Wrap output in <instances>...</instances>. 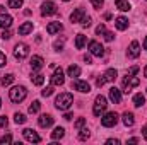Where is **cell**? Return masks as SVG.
Returning a JSON list of instances; mask_svg holds the SVG:
<instances>
[{
	"mask_svg": "<svg viewBox=\"0 0 147 145\" xmlns=\"http://www.w3.org/2000/svg\"><path fill=\"white\" fill-rule=\"evenodd\" d=\"M24 3V0H9V7L10 9H21Z\"/></svg>",
	"mask_w": 147,
	"mask_h": 145,
	"instance_id": "31",
	"label": "cell"
},
{
	"mask_svg": "<svg viewBox=\"0 0 147 145\" xmlns=\"http://www.w3.org/2000/svg\"><path fill=\"white\" fill-rule=\"evenodd\" d=\"M86 43H87V38L84 36V34H77L75 36V48L77 50H82L86 46Z\"/></svg>",
	"mask_w": 147,
	"mask_h": 145,
	"instance_id": "24",
	"label": "cell"
},
{
	"mask_svg": "<svg viewBox=\"0 0 147 145\" xmlns=\"http://www.w3.org/2000/svg\"><path fill=\"white\" fill-rule=\"evenodd\" d=\"M63 118H65V119H69V121H70V119H72V113H65V116H63Z\"/></svg>",
	"mask_w": 147,
	"mask_h": 145,
	"instance_id": "50",
	"label": "cell"
},
{
	"mask_svg": "<svg viewBox=\"0 0 147 145\" xmlns=\"http://www.w3.org/2000/svg\"><path fill=\"white\" fill-rule=\"evenodd\" d=\"M62 29H63L62 22H50V24L46 26V33H48V34H57V33H60Z\"/></svg>",
	"mask_w": 147,
	"mask_h": 145,
	"instance_id": "19",
	"label": "cell"
},
{
	"mask_svg": "<svg viewBox=\"0 0 147 145\" xmlns=\"http://www.w3.org/2000/svg\"><path fill=\"white\" fill-rule=\"evenodd\" d=\"M106 144L108 145H120V140L118 138H110V140H106Z\"/></svg>",
	"mask_w": 147,
	"mask_h": 145,
	"instance_id": "46",
	"label": "cell"
},
{
	"mask_svg": "<svg viewBox=\"0 0 147 145\" xmlns=\"http://www.w3.org/2000/svg\"><path fill=\"white\" fill-rule=\"evenodd\" d=\"M106 106H108V101H106V97L105 96H96V99H94V108H92V113H94V116H101V113H105L106 111Z\"/></svg>",
	"mask_w": 147,
	"mask_h": 145,
	"instance_id": "3",
	"label": "cell"
},
{
	"mask_svg": "<svg viewBox=\"0 0 147 145\" xmlns=\"http://www.w3.org/2000/svg\"><path fill=\"white\" fill-rule=\"evenodd\" d=\"M26 96H28V89L24 85H16L9 91V97L12 103H21L26 99Z\"/></svg>",
	"mask_w": 147,
	"mask_h": 145,
	"instance_id": "2",
	"label": "cell"
},
{
	"mask_svg": "<svg viewBox=\"0 0 147 145\" xmlns=\"http://www.w3.org/2000/svg\"><path fill=\"white\" fill-rule=\"evenodd\" d=\"M3 10H5V7H3V5H0V14H3Z\"/></svg>",
	"mask_w": 147,
	"mask_h": 145,
	"instance_id": "53",
	"label": "cell"
},
{
	"mask_svg": "<svg viewBox=\"0 0 147 145\" xmlns=\"http://www.w3.org/2000/svg\"><path fill=\"white\" fill-rule=\"evenodd\" d=\"M110 99L113 104H120L121 103V91L116 89V87H111L110 89Z\"/></svg>",
	"mask_w": 147,
	"mask_h": 145,
	"instance_id": "15",
	"label": "cell"
},
{
	"mask_svg": "<svg viewBox=\"0 0 147 145\" xmlns=\"http://www.w3.org/2000/svg\"><path fill=\"white\" fill-rule=\"evenodd\" d=\"M29 33H33V22H24L22 26H19V34L26 36Z\"/></svg>",
	"mask_w": 147,
	"mask_h": 145,
	"instance_id": "23",
	"label": "cell"
},
{
	"mask_svg": "<svg viewBox=\"0 0 147 145\" xmlns=\"http://www.w3.org/2000/svg\"><path fill=\"white\" fill-rule=\"evenodd\" d=\"M91 22H92V21H91V17H87V15H86V17L82 19V22H80V24H82V28H89V26H91Z\"/></svg>",
	"mask_w": 147,
	"mask_h": 145,
	"instance_id": "39",
	"label": "cell"
},
{
	"mask_svg": "<svg viewBox=\"0 0 147 145\" xmlns=\"http://www.w3.org/2000/svg\"><path fill=\"white\" fill-rule=\"evenodd\" d=\"M115 5H116V9L121 10V12H128V10H130L128 0H115Z\"/></svg>",
	"mask_w": 147,
	"mask_h": 145,
	"instance_id": "21",
	"label": "cell"
},
{
	"mask_svg": "<svg viewBox=\"0 0 147 145\" xmlns=\"http://www.w3.org/2000/svg\"><path fill=\"white\" fill-rule=\"evenodd\" d=\"M74 104V97L70 92H62L60 96H57L55 99V108L60 109V111H67Z\"/></svg>",
	"mask_w": 147,
	"mask_h": 145,
	"instance_id": "1",
	"label": "cell"
},
{
	"mask_svg": "<svg viewBox=\"0 0 147 145\" xmlns=\"http://www.w3.org/2000/svg\"><path fill=\"white\" fill-rule=\"evenodd\" d=\"M5 65H7V56L0 51V67H5Z\"/></svg>",
	"mask_w": 147,
	"mask_h": 145,
	"instance_id": "43",
	"label": "cell"
},
{
	"mask_svg": "<svg viewBox=\"0 0 147 145\" xmlns=\"http://www.w3.org/2000/svg\"><path fill=\"white\" fill-rule=\"evenodd\" d=\"M79 132H80V133H79V140H87V138L91 137V132H89V128H86V126H82Z\"/></svg>",
	"mask_w": 147,
	"mask_h": 145,
	"instance_id": "29",
	"label": "cell"
},
{
	"mask_svg": "<svg viewBox=\"0 0 147 145\" xmlns=\"http://www.w3.org/2000/svg\"><path fill=\"white\" fill-rule=\"evenodd\" d=\"M63 135H65V130H63L62 126H57V128L51 132V138H53V140H60V138H63Z\"/></svg>",
	"mask_w": 147,
	"mask_h": 145,
	"instance_id": "25",
	"label": "cell"
},
{
	"mask_svg": "<svg viewBox=\"0 0 147 145\" xmlns=\"http://www.w3.org/2000/svg\"><path fill=\"white\" fill-rule=\"evenodd\" d=\"M84 62H86L87 65H89V63H92V58H91V55H86V56H84Z\"/></svg>",
	"mask_w": 147,
	"mask_h": 145,
	"instance_id": "48",
	"label": "cell"
},
{
	"mask_svg": "<svg viewBox=\"0 0 147 145\" xmlns=\"http://www.w3.org/2000/svg\"><path fill=\"white\" fill-rule=\"evenodd\" d=\"M115 26H116V29L125 31V29H128V19H127V17H123V15H120V17H116V19H115Z\"/></svg>",
	"mask_w": 147,
	"mask_h": 145,
	"instance_id": "18",
	"label": "cell"
},
{
	"mask_svg": "<svg viewBox=\"0 0 147 145\" xmlns=\"http://www.w3.org/2000/svg\"><path fill=\"white\" fill-rule=\"evenodd\" d=\"M142 46H144V50H147V36H146V39H144V44H142Z\"/></svg>",
	"mask_w": 147,
	"mask_h": 145,
	"instance_id": "52",
	"label": "cell"
},
{
	"mask_svg": "<svg viewBox=\"0 0 147 145\" xmlns=\"http://www.w3.org/2000/svg\"><path fill=\"white\" fill-rule=\"evenodd\" d=\"M142 135H144V138L147 140V125L144 126V128H142Z\"/></svg>",
	"mask_w": 147,
	"mask_h": 145,
	"instance_id": "49",
	"label": "cell"
},
{
	"mask_svg": "<svg viewBox=\"0 0 147 145\" xmlns=\"http://www.w3.org/2000/svg\"><path fill=\"white\" fill-rule=\"evenodd\" d=\"M89 51H91V55H94V56H103V55H105V48H103L101 43H98V41H91V43H89Z\"/></svg>",
	"mask_w": 147,
	"mask_h": 145,
	"instance_id": "8",
	"label": "cell"
},
{
	"mask_svg": "<svg viewBox=\"0 0 147 145\" xmlns=\"http://www.w3.org/2000/svg\"><path fill=\"white\" fill-rule=\"evenodd\" d=\"M38 125H39L41 128H50V126L53 125V116H51V114H41V116L38 118Z\"/></svg>",
	"mask_w": 147,
	"mask_h": 145,
	"instance_id": "13",
	"label": "cell"
},
{
	"mask_svg": "<svg viewBox=\"0 0 147 145\" xmlns=\"http://www.w3.org/2000/svg\"><path fill=\"white\" fill-rule=\"evenodd\" d=\"M0 108H2V99H0Z\"/></svg>",
	"mask_w": 147,
	"mask_h": 145,
	"instance_id": "55",
	"label": "cell"
},
{
	"mask_svg": "<svg viewBox=\"0 0 147 145\" xmlns=\"http://www.w3.org/2000/svg\"><path fill=\"white\" fill-rule=\"evenodd\" d=\"M144 75L147 77V65H146V68H144Z\"/></svg>",
	"mask_w": 147,
	"mask_h": 145,
	"instance_id": "54",
	"label": "cell"
},
{
	"mask_svg": "<svg viewBox=\"0 0 147 145\" xmlns=\"http://www.w3.org/2000/svg\"><path fill=\"white\" fill-rule=\"evenodd\" d=\"M12 26V15H9V14H0V28L2 29H9Z\"/></svg>",
	"mask_w": 147,
	"mask_h": 145,
	"instance_id": "17",
	"label": "cell"
},
{
	"mask_svg": "<svg viewBox=\"0 0 147 145\" xmlns=\"http://www.w3.org/2000/svg\"><path fill=\"white\" fill-rule=\"evenodd\" d=\"M53 48H55L57 51H62V48H63V39H62V41H55Z\"/></svg>",
	"mask_w": 147,
	"mask_h": 145,
	"instance_id": "40",
	"label": "cell"
},
{
	"mask_svg": "<svg viewBox=\"0 0 147 145\" xmlns=\"http://www.w3.org/2000/svg\"><path fill=\"white\" fill-rule=\"evenodd\" d=\"M84 125H86V118H79V119H77V121L74 123V126H75V130H80V128H82Z\"/></svg>",
	"mask_w": 147,
	"mask_h": 145,
	"instance_id": "35",
	"label": "cell"
},
{
	"mask_svg": "<svg viewBox=\"0 0 147 145\" xmlns=\"http://www.w3.org/2000/svg\"><path fill=\"white\" fill-rule=\"evenodd\" d=\"M28 55H29V46L26 43H17L16 48H14V56L17 60H24Z\"/></svg>",
	"mask_w": 147,
	"mask_h": 145,
	"instance_id": "6",
	"label": "cell"
},
{
	"mask_svg": "<svg viewBox=\"0 0 147 145\" xmlns=\"http://www.w3.org/2000/svg\"><path fill=\"white\" fill-rule=\"evenodd\" d=\"M105 39H106V41H113V39H115V34H113L111 31H106V33H105Z\"/></svg>",
	"mask_w": 147,
	"mask_h": 145,
	"instance_id": "44",
	"label": "cell"
},
{
	"mask_svg": "<svg viewBox=\"0 0 147 145\" xmlns=\"http://www.w3.org/2000/svg\"><path fill=\"white\" fill-rule=\"evenodd\" d=\"M146 2H147V0H146Z\"/></svg>",
	"mask_w": 147,
	"mask_h": 145,
	"instance_id": "58",
	"label": "cell"
},
{
	"mask_svg": "<svg viewBox=\"0 0 147 145\" xmlns=\"http://www.w3.org/2000/svg\"><path fill=\"white\" fill-rule=\"evenodd\" d=\"M31 80H33L34 85H43V84H45V75H41V73H33V75H31Z\"/></svg>",
	"mask_w": 147,
	"mask_h": 145,
	"instance_id": "27",
	"label": "cell"
},
{
	"mask_svg": "<svg viewBox=\"0 0 147 145\" xmlns=\"http://www.w3.org/2000/svg\"><path fill=\"white\" fill-rule=\"evenodd\" d=\"M58 10H57V5H55V2H51V0H46V2H43V5H41V15H55Z\"/></svg>",
	"mask_w": 147,
	"mask_h": 145,
	"instance_id": "7",
	"label": "cell"
},
{
	"mask_svg": "<svg viewBox=\"0 0 147 145\" xmlns=\"http://www.w3.org/2000/svg\"><path fill=\"white\" fill-rule=\"evenodd\" d=\"M103 77H105V80H106V82H115V80H116V77H118V72H116L115 68H108V70L105 72Z\"/></svg>",
	"mask_w": 147,
	"mask_h": 145,
	"instance_id": "22",
	"label": "cell"
},
{
	"mask_svg": "<svg viewBox=\"0 0 147 145\" xmlns=\"http://www.w3.org/2000/svg\"><path fill=\"white\" fill-rule=\"evenodd\" d=\"M105 33H106V26H105V24H99V26L96 28V34H99V36H105Z\"/></svg>",
	"mask_w": 147,
	"mask_h": 145,
	"instance_id": "36",
	"label": "cell"
},
{
	"mask_svg": "<svg viewBox=\"0 0 147 145\" xmlns=\"http://www.w3.org/2000/svg\"><path fill=\"white\" fill-rule=\"evenodd\" d=\"M14 121H16L17 125H22V123L26 121V116H24L22 113H16V114H14Z\"/></svg>",
	"mask_w": 147,
	"mask_h": 145,
	"instance_id": "34",
	"label": "cell"
},
{
	"mask_svg": "<svg viewBox=\"0 0 147 145\" xmlns=\"http://www.w3.org/2000/svg\"><path fill=\"white\" fill-rule=\"evenodd\" d=\"M22 135H24V138H26L28 142H33V144H39V142H41V137L38 135L34 130H31V128H26V130L22 132Z\"/></svg>",
	"mask_w": 147,
	"mask_h": 145,
	"instance_id": "9",
	"label": "cell"
},
{
	"mask_svg": "<svg viewBox=\"0 0 147 145\" xmlns=\"http://www.w3.org/2000/svg\"><path fill=\"white\" fill-rule=\"evenodd\" d=\"M91 3H92V7H94V9H98V10H99V9L105 5V0H91Z\"/></svg>",
	"mask_w": 147,
	"mask_h": 145,
	"instance_id": "37",
	"label": "cell"
},
{
	"mask_svg": "<svg viewBox=\"0 0 147 145\" xmlns=\"http://www.w3.org/2000/svg\"><path fill=\"white\" fill-rule=\"evenodd\" d=\"M128 144H139V138H130Z\"/></svg>",
	"mask_w": 147,
	"mask_h": 145,
	"instance_id": "51",
	"label": "cell"
},
{
	"mask_svg": "<svg viewBox=\"0 0 147 145\" xmlns=\"http://www.w3.org/2000/svg\"><path fill=\"white\" fill-rule=\"evenodd\" d=\"M140 55V44L137 41H132L130 46H128V51H127V56L128 58H139Z\"/></svg>",
	"mask_w": 147,
	"mask_h": 145,
	"instance_id": "11",
	"label": "cell"
},
{
	"mask_svg": "<svg viewBox=\"0 0 147 145\" xmlns=\"http://www.w3.org/2000/svg\"><path fill=\"white\" fill-rule=\"evenodd\" d=\"M105 84H106V80H105V77H99V79L96 80V85H98V87H103Z\"/></svg>",
	"mask_w": 147,
	"mask_h": 145,
	"instance_id": "45",
	"label": "cell"
},
{
	"mask_svg": "<svg viewBox=\"0 0 147 145\" xmlns=\"http://www.w3.org/2000/svg\"><path fill=\"white\" fill-rule=\"evenodd\" d=\"M65 77H63V70L62 68H55V72L51 75V84L53 85H63Z\"/></svg>",
	"mask_w": 147,
	"mask_h": 145,
	"instance_id": "12",
	"label": "cell"
},
{
	"mask_svg": "<svg viewBox=\"0 0 147 145\" xmlns=\"http://www.w3.org/2000/svg\"><path fill=\"white\" fill-rule=\"evenodd\" d=\"M118 114L115 113V111H111V113H106L105 116H101V125L105 126V128H111V126H115L116 123H118Z\"/></svg>",
	"mask_w": 147,
	"mask_h": 145,
	"instance_id": "5",
	"label": "cell"
},
{
	"mask_svg": "<svg viewBox=\"0 0 147 145\" xmlns=\"http://www.w3.org/2000/svg\"><path fill=\"white\" fill-rule=\"evenodd\" d=\"M14 79H16V77H14L12 73H7V75H3V77H2V85H3V87H5V85H10V84L14 82Z\"/></svg>",
	"mask_w": 147,
	"mask_h": 145,
	"instance_id": "30",
	"label": "cell"
},
{
	"mask_svg": "<svg viewBox=\"0 0 147 145\" xmlns=\"http://www.w3.org/2000/svg\"><path fill=\"white\" fill-rule=\"evenodd\" d=\"M140 68L137 67V65H134L132 68H128V72H127V75H137V72H139Z\"/></svg>",
	"mask_w": 147,
	"mask_h": 145,
	"instance_id": "41",
	"label": "cell"
},
{
	"mask_svg": "<svg viewBox=\"0 0 147 145\" xmlns=\"http://www.w3.org/2000/svg\"><path fill=\"white\" fill-rule=\"evenodd\" d=\"M63 2H69V0H63Z\"/></svg>",
	"mask_w": 147,
	"mask_h": 145,
	"instance_id": "56",
	"label": "cell"
},
{
	"mask_svg": "<svg viewBox=\"0 0 147 145\" xmlns=\"http://www.w3.org/2000/svg\"><path fill=\"white\" fill-rule=\"evenodd\" d=\"M43 65H45V60H43L41 56L34 55V56L31 58V68H33V72H38V70H41V68H43Z\"/></svg>",
	"mask_w": 147,
	"mask_h": 145,
	"instance_id": "16",
	"label": "cell"
},
{
	"mask_svg": "<svg viewBox=\"0 0 147 145\" xmlns=\"http://www.w3.org/2000/svg\"><path fill=\"white\" fill-rule=\"evenodd\" d=\"M9 38H10V31L7 29V31H3V33H2V39H9Z\"/></svg>",
	"mask_w": 147,
	"mask_h": 145,
	"instance_id": "47",
	"label": "cell"
},
{
	"mask_svg": "<svg viewBox=\"0 0 147 145\" xmlns=\"http://www.w3.org/2000/svg\"><path fill=\"white\" fill-rule=\"evenodd\" d=\"M134 104H135L137 108L144 106V104H146V96H144V94H135V96H134Z\"/></svg>",
	"mask_w": 147,
	"mask_h": 145,
	"instance_id": "26",
	"label": "cell"
},
{
	"mask_svg": "<svg viewBox=\"0 0 147 145\" xmlns=\"http://www.w3.org/2000/svg\"><path fill=\"white\" fill-rule=\"evenodd\" d=\"M53 87H55V85L51 84V85H48L46 89H43V91H41V96H43V97H50V96L53 94Z\"/></svg>",
	"mask_w": 147,
	"mask_h": 145,
	"instance_id": "33",
	"label": "cell"
},
{
	"mask_svg": "<svg viewBox=\"0 0 147 145\" xmlns=\"http://www.w3.org/2000/svg\"><path fill=\"white\" fill-rule=\"evenodd\" d=\"M139 84H140V79H137L135 75H127V77L123 79V85H121L123 89H121V91H123L125 94H128V92L132 91V87H137Z\"/></svg>",
	"mask_w": 147,
	"mask_h": 145,
	"instance_id": "4",
	"label": "cell"
},
{
	"mask_svg": "<svg viewBox=\"0 0 147 145\" xmlns=\"http://www.w3.org/2000/svg\"><path fill=\"white\" fill-rule=\"evenodd\" d=\"M121 121H123V125L125 126H134V123H135V118H134V113H123L121 114Z\"/></svg>",
	"mask_w": 147,
	"mask_h": 145,
	"instance_id": "20",
	"label": "cell"
},
{
	"mask_svg": "<svg viewBox=\"0 0 147 145\" xmlns=\"http://www.w3.org/2000/svg\"><path fill=\"white\" fill-rule=\"evenodd\" d=\"M39 108H41V103L39 101H33V104L29 106V113L31 114H36L38 111H39Z\"/></svg>",
	"mask_w": 147,
	"mask_h": 145,
	"instance_id": "32",
	"label": "cell"
},
{
	"mask_svg": "<svg viewBox=\"0 0 147 145\" xmlns=\"http://www.w3.org/2000/svg\"><path fill=\"white\" fill-rule=\"evenodd\" d=\"M86 17V10L82 9V7H79V9H75L72 14H70V21H72L74 24H77V22H82V19Z\"/></svg>",
	"mask_w": 147,
	"mask_h": 145,
	"instance_id": "14",
	"label": "cell"
},
{
	"mask_svg": "<svg viewBox=\"0 0 147 145\" xmlns=\"http://www.w3.org/2000/svg\"><path fill=\"white\" fill-rule=\"evenodd\" d=\"M9 125V119H7V116H0V128H5Z\"/></svg>",
	"mask_w": 147,
	"mask_h": 145,
	"instance_id": "42",
	"label": "cell"
},
{
	"mask_svg": "<svg viewBox=\"0 0 147 145\" xmlns=\"http://www.w3.org/2000/svg\"><path fill=\"white\" fill-rule=\"evenodd\" d=\"M146 92H147V91H146Z\"/></svg>",
	"mask_w": 147,
	"mask_h": 145,
	"instance_id": "57",
	"label": "cell"
},
{
	"mask_svg": "<svg viewBox=\"0 0 147 145\" xmlns=\"http://www.w3.org/2000/svg\"><path fill=\"white\" fill-rule=\"evenodd\" d=\"M67 73H69V77H79L80 75V67H77V65H70L69 68H67Z\"/></svg>",
	"mask_w": 147,
	"mask_h": 145,
	"instance_id": "28",
	"label": "cell"
},
{
	"mask_svg": "<svg viewBox=\"0 0 147 145\" xmlns=\"http://www.w3.org/2000/svg\"><path fill=\"white\" fill-rule=\"evenodd\" d=\"M72 89L79 91V92H91V85L86 82V80H74L72 82Z\"/></svg>",
	"mask_w": 147,
	"mask_h": 145,
	"instance_id": "10",
	"label": "cell"
},
{
	"mask_svg": "<svg viewBox=\"0 0 147 145\" xmlns=\"http://www.w3.org/2000/svg\"><path fill=\"white\" fill-rule=\"evenodd\" d=\"M12 142V135H3L0 138V145H5V144H10Z\"/></svg>",
	"mask_w": 147,
	"mask_h": 145,
	"instance_id": "38",
	"label": "cell"
}]
</instances>
